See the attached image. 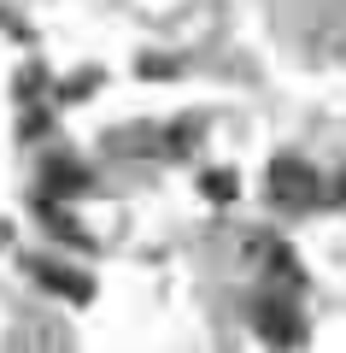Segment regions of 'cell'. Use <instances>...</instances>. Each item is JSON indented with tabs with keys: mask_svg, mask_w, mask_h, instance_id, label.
<instances>
[{
	"mask_svg": "<svg viewBox=\"0 0 346 353\" xmlns=\"http://www.w3.org/2000/svg\"><path fill=\"white\" fill-rule=\"evenodd\" d=\"M270 194L288 212H305V206L323 201V183H317V171H311L305 159H276L270 165Z\"/></svg>",
	"mask_w": 346,
	"mask_h": 353,
	"instance_id": "1",
	"label": "cell"
},
{
	"mask_svg": "<svg viewBox=\"0 0 346 353\" xmlns=\"http://www.w3.org/2000/svg\"><path fill=\"white\" fill-rule=\"evenodd\" d=\"M259 330L270 341H305V324H299L294 312H288V301H264V312H259Z\"/></svg>",
	"mask_w": 346,
	"mask_h": 353,
	"instance_id": "2",
	"label": "cell"
}]
</instances>
